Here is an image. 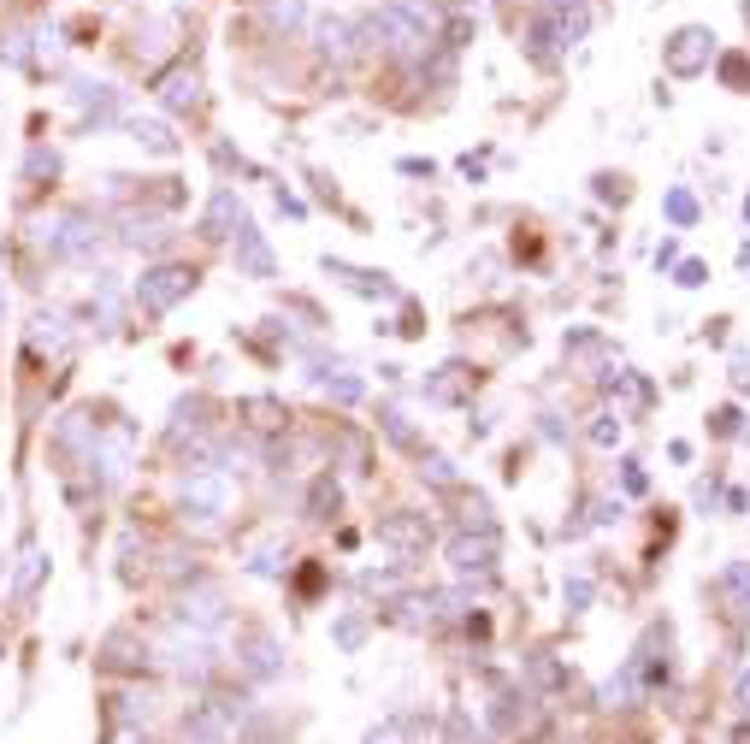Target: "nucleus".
Returning a JSON list of instances; mask_svg holds the SVG:
<instances>
[{
    "label": "nucleus",
    "mask_w": 750,
    "mask_h": 744,
    "mask_svg": "<svg viewBox=\"0 0 750 744\" xmlns=\"http://www.w3.org/2000/svg\"><path fill=\"white\" fill-rule=\"evenodd\" d=\"M449 567L467 573V579H473V573H491V567H497V544H491V538H455V544H449Z\"/></svg>",
    "instance_id": "4"
},
{
    "label": "nucleus",
    "mask_w": 750,
    "mask_h": 744,
    "mask_svg": "<svg viewBox=\"0 0 750 744\" xmlns=\"http://www.w3.org/2000/svg\"><path fill=\"white\" fill-rule=\"evenodd\" d=\"M721 77H727V83H745V77H750V65L739 60V54H727V60H721Z\"/></svg>",
    "instance_id": "18"
},
{
    "label": "nucleus",
    "mask_w": 750,
    "mask_h": 744,
    "mask_svg": "<svg viewBox=\"0 0 750 744\" xmlns=\"http://www.w3.org/2000/svg\"><path fill=\"white\" fill-rule=\"evenodd\" d=\"M461 390H467V367H443V378L432 384V396H438V402H455Z\"/></svg>",
    "instance_id": "12"
},
{
    "label": "nucleus",
    "mask_w": 750,
    "mask_h": 744,
    "mask_svg": "<svg viewBox=\"0 0 750 744\" xmlns=\"http://www.w3.org/2000/svg\"><path fill=\"white\" fill-rule=\"evenodd\" d=\"M680 284H686V290L691 284H703V260H686V266H680Z\"/></svg>",
    "instance_id": "20"
},
{
    "label": "nucleus",
    "mask_w": 750,
    "mask_h": 744,
    "mask_svg": "<svg viewBox=\"0 0 750 744\" xmlns=\"http://www.w3.org/2000/svg\"><path fill=\"white\" fill-rule=\"evenodd\" d=\"M119 744H142V739H136V733H125V739H119Z\"/></svg>",
    "instance_id": "24"
},
{
    "label": "nucleus",
    "mask_w": 750,
    "mask_h": 744,
    "mask_svg": "<svg viewBox=\"0 0 750 744\" xmlns=\"http://www.w3.org/2000/svg\"><path fill=\"white\" fill-rule=\"evenodd\" d=\"M384 538H390L396 550H420V526H414V520H384Z\"/></svg>",
    "instance_id": "11"
},
{
    "label": "nucleus",
    "mask_w": 750,
    "mask_h": 744,
    "mask_svg": "<svg viewBox=\"0 0 750 744\" xmlns=\"http://www.w3.org/2000/svg\"><path fill=\"white\" fill-rule=\"evenodd\" d=\"M237 225V195H213V207H207V237H225Z\"/></svg>",
    "instance_id": "8"
},
{
    "label": "nucleus",
    "mask_w": 750,
    "mask_h": 744,
    "mask_svg": "<svg viewBox=\"0 0 750 744\" xmlns=\"http://www.w3.org/2000/svg\"><path fill=\"white\" fill-rule=\"evenodd\" d=\"M739 744H750V727H745V733H739Z\"/></svg>",
    "instance_id": "25"
},
{
    "label": "nucleus",
    "mask_w": 750,
    "mask_h": 744,
    "mask_svg": "<svg viewBox=\"0 0 750 744\" xmlns=\"http://www.w3.org/2000/svg\"><path fill=\"white\" fill-rule=\"evenodd\" d=\"M621 485H626V491H632V496L644 491V473H638V467H632V461H626V473H621Z\"/></svg>",
    "instance_id": "21"
},
{
    "label": "nucleus",
    "mask_w": 750,
    "mask_h": 744,
    "mask_svg": "<svg viewBox=\"0 0 750 744\" xmlns=\"http://www.w3.org/2000/svg\"><path fill=\"white\" fill-rule=\"evenodd\" d=\"M331 502H337V479H319L313 496H308V514H313V520H325V514H331Z\"/></svg>",
    "instance_id": "13"
},
{
    "label": "nucleus",
    "mask_w": 750,
    "mask_h": 744,
    "mask_svg": "<svg viewBox=\"0 0 750 744\" xmlns=\"http://www.w3.org/2000/svg\"><path fill=\"white\" fill-rule=\"evenodd\" d=\"M615 437H621V426H615V414H597V426H591V443H603V449H609Z\"/></svg>",
    "instance_id": "15"
},
{
    "label": "nucleus",
    "mask_w": 750,
    "mask_h": 744,
    "mask_svg": "<svg viewBox=\"0 0 750 744\" xmlns=\"http://www.w3.org/2000/svg\"><path fill=\"white\" fill-rule=\"evenodd\" d=\"M373 36L384 42V48H396V54H414L420 42H426V30L414 24V12H402V6H384L373 18Z\"/></svg>",
    "instance_id": "3"
},
{
    "label": "nucleus",
    "mask_w": 750,
    "mask_h": 744,
    "mask_svg": "<svg viewBox=\"0 0 750 744\" xmlns=\"http://www.w3.org/2000/svg\"><path fill=\"white\" fill-rule=\"evenodd\" d=\"M668 219L674 225H697V195L691 189H668Z\"/></svg>",
    "instance_id": "10"
},
{
    "label": "nucleus",
    "mask_w": 750,
    "mask_h": 744,
    "mask_svg": "<svg viewBox=\"0 0 750 744\" xmlns=\"http://www.w3.org/2000/svg\"><path fill=\"white\" fill-rule=\"evenodd\" d=\"M727 591H733V597H745V603H750V561H739V567H727Z\"/></svg>",
    "instance_id": "14"
},
{
    "label": "nucleus",
    "mask_w": 750,
    "mask_h": 744,
    "mask_svg": "<svg viewBox=\"0 0 750 744\" xmlns=\"http://www.w3.org/2000/svg\"><path fill=\"white\" fill-rule=\"evenodd\" d=\"M373 744H402V733L390 727V733H373Z\"/></svg>",
    "instance_id": "22"
},
{
    "label": "nucleus",
    "mask_w": 750,
    "mask_h": 744,
    "mask_svg": "<svg viewBox=\"0 0 750 744\" xmlns=\"http://www.w3.org/2000/svg\"><path fill=\"white\" fill-rule=\"evenodd\" d=\"M739 709H750V674L739 680Z\"/></svg>",
    "instance_id": "23"
},
{
    "label": "nucleus",
    "mask_w": 750,
    "mask_h": 744,
    "mask_svg": "<svg viewBox=\"0 0 750 744\" xmlns=\"http://www.w3.org/2000/svg\"><path fill=\"white\" fill-rule=\"evenodd\" d=\"M709 60H715V36H709V30H697V24L680 30V36L668 42V71H674V77H697Z\"/></svg>",
    "instance_id": "2"
},
{
    "label": "nucleus",
    "mask_w": 750,
    "mask_h": 744,
    "mask_svg": "<svg viewBox=\"0 0 750 744\" xmlns=\"http://www.w3.org/2000/svg\"><path fill=\"white\" fill-rule=\"evenodd\" d=\"M426 479H432V485H455V473H449V461H426Z\"/></svg>",
    "instance_id": "19"
},
{
    "label": "nucleus",
    "mask_w": 750,
    "mask_h": 744,
    "mask_svg": "<svg viewBox=\"0 0 750 744\" xmlns=\"http://www.w3.org/2000/svg\"><path fill=\"white\" fill-rule=\"evenodd\" d=\"M42 579V556H24V567H18V591H30Z\"/></svg>",
    "instance_id": "17"
},
{
    "label": "nucleus",
    "mask_w": 750,
    "mask_h": 744,
    "mask_svg": "<svg viewBox=\"0 0 750 744\" xmlns=\"http://www.w3.org/2000/svg\"><path fill=\"white\" fill-rule=\"evenodd\" d=\"M349 36H355V30H349L343 18H325V24H319V42H325V54H331V60H349V54H355V42H349Z\"/></svg>",
    "instance_id": "7"
},
{
    "label": "nucleus",
    "mask_w": 750,
    "mask_h": 744,
    "mask_svg": "<svg viewBox=\"0 0 750 744\" xmlns=\"http://www.w3.org/2000/svg\"><path fill=\"white\" fill-rule=\"evenodd\" d=\"M745 213H750V201H745Z\"/></svg>",
    "instance_id": "26"
},
{
    "label": "nucleus",
    "mask_w": 750,
    "mask_h": 744,
    "mask_svg": "<svg viewBox=\"0 0 750 744\" xmlns=\"http://www.w3.org/2000/svg\"><path fill=\"white\" fill-rule=\"evenodd\" d=\"M136 136H142V142H154V148H172V130H166V124H136Z\"/></svg>",
    "instance_id": "16"
},
{
    "label": "nucleus",
    "mask_w": 750,
    "mask_h": 744,
    "mask_svg": "<svg viewBox=\"0 0 750 744\" xmlns=\"http://www.w3.org/2000/svg\"><path fill=\"white\" fill-rule=\"evenodd\" d=\"M249 668L260 674V680H272V674H278V644H272V638H254V644H249Z\"/></svg>",
    "instance_id": "9"
},
{
    "label": "nucleus",
    "mask_w": 750,
    "mask_h": 744,
    "mask_svg": "<svg viewBox=\"0 0 750 744\" xmlns=\"http://www.w3.org/2000/svg\"><path fill=\"white\" fill-rule=\"evenodd\" d=\"M195 95H201V77H195V71H172V77H166V89H160V101H166L172 113H189V107H195Z\"/></svg>",
    "instance_id": "6"
},
{
    "label": "nucleus",
    "mask_w": 750,
    "mask_h": 744,
    "mask_svg": "<svg viewBox=\"0 0 750 744\" xmlns=\"http://www.w3.org/2000/svg\"><path fill=\"white\" fill-rule=\"evenodd\" d=\"M189 290H195V272H184V266H160V272H148L142 278V308L148 313H166V308H178Z\"/></svg>",
    "instance_id": "1"
},
{
    "label": "nucleus",
    "mask_w": 750,
    "mask_h": 744,
    "mask_svg": "<svg viewBox=\"0 0 750 744\" xmlns=\"http://www.w3.org/2000/svg\"><path fill=\"white\" fill-rule=\"evenodd\" d=\"M237 260L249 266V278H272V272H278V266H272V248L260 243L254 225H237Z\"/></svg>",
    "instance_id": "5"
}]
</instances>
